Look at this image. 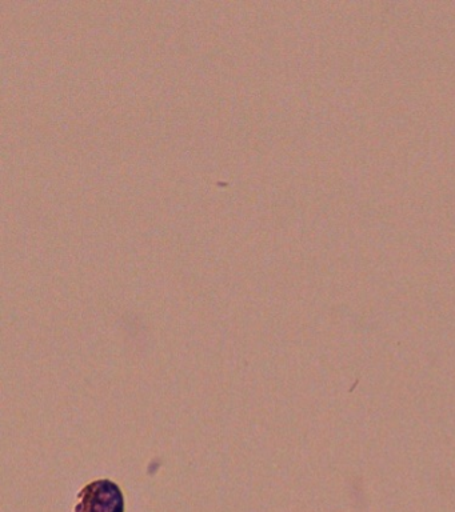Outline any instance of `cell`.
<instances>
[{"mask_svg":"<svg viewBox=\"0 0 455 512\" xmlns=\"http://www.w3.org/2000/svg\"><path fill=\"white\" fill-rule=\"evenodd\" d=\"M121 487L110 479H99L83 488L75 512H125Z\"/></svg>","mask_w":455,"mask_h":512,"instance_id":"1","label":"cell"}]
</instances>
